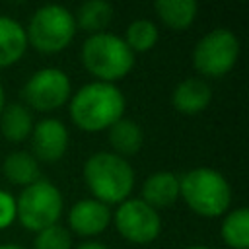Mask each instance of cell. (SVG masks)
I'll return each mask as SVG.
<instances>
[{"mask_svg":"<svg viewBox=\"0 0 249 249\" xmlns=\"http://www.w3.org/2000/svg\"><path fill=\"white\" fill-rule=\"evenodd\" d=\"M124 93L109 82L84 84L70 97V117L74 124L88 132L109 128L124 115Z\"/></svg>","mask_w":249,"mask_h":249,"instance_id":"1","label":"cell"},{"mask_svg":"<svg viewBox=\"0 0 249 249\" xmlns=\"http://www.w3.org/2000/svg\"><path fill=\"white\" fill-rule=\"evenodd\" d=\"M84 181L95 200L107 206L119 204L128 198L134 187V169L128 160L101 150L86 160Z\"/></svg>","mask_w":249,"mask_h":249,"instance_id":"2","label":"cell"},{"mask_svg":"<svg viewBox=\"0 0 249 249\" xmlns=\"http://www.w3.org/2000/svg\"><path fill=\"white\" fill-rule=\"evenodd\" d=\"M179 196L187 206L204 216H222L231 202V187L228 179L214 167H193L179 177Z\"/></svg>","mask_w":249,"mask_h":249,"instance_id":"3","label":"cell"},{"mask_svg":"<svg viewBox=\"0 0 249 249\" xmlns=\"http://www.w3.org/2000/svg\"><path fill=\"white\" fill-rule=\"evenodd\" d=\"M80 54L88 72L93 74L99 82L115 84L134 66V53L128 49L124 39L109 31L89 35L82 43Z\"/></svg>","mask_w":249,"mask_h":249,"instance_id":"4","label":"cell"},{"mask_svg":"<svg viewBox=\"0 0 249 249\" xmlns=\"http://www.w3.org/2000/svg\"><path fill=\"white\" fill-rule=\"evenodd\" d=\"M27 43L41 53H58L70 45L76 35L74 14L60 4H45L29 18Z\"/></svg>","mask_w":249,"mask_h":249,"instance_id":"5","label":"cell"},{"mask_svg":"<svg viewBox=\"0 0 249 249\" xmlns=\"http://www.w3.org/2000/svg\"><path fill=\"white\" fill-rule=\"evenodd\" d=\"M62 206L64 200L58 187L47 179H37L35 183L23 187V191L16 198V218L23 228L41 231L49 226L58 224Z\"/></svg>","mask_w":249,"mask_h":249,"instance_id":"6","label":"cell"},{"mask_svg":"<svg viewBox=\"0 0 249 249\" xmlns=\"http://www.w3.org/2000/svg\"><path fill=\"white\" fill-rule=\"evenodd\" d=\"M239 56V39L228 27H216L204 33L193 49L195 68L208 78L228 74Z\"/></svg>","mask_w":249,"mask_h":249,"instance_id":"7","label":"cell"},{"mask_svg":"<svg viewBox=\"0 0 249 249\" xmlns=\"http://www.w3.org/2000/svg\"><path fill=\"white\" fill-rule=\"evenodd\" d=\"M72 95V84L60 68H41L33 72L23 86V99L27 107L37 111H54L62 107Z\"/></svg>","mask_w":249,"mask_h":249,"instance_id":"8","label":"cell"},{"mask_svg":"<svg viewBox=\"0 0 249 249\" xmlns=\"http://www.w3.org/2000/svg\"><path fill=\"white\" fill-rule=\"evenodd\" d=\"M113 222L117 231L130 243H150L160 235L161 218L156 208L142 198H126L119 202Z\"/></svg>","mask_w":249,"mask_h":249,"instance_id":"9","label":"cell"},{"mask_svg":"<svg viewBox=\"0 0 249 249\" xmlns=\"http://www.w3.org/2000/svg\"><path fill=\"white\" fill-rule=\"evenodd\" d=\"M68 148V128L62 121L47 117L33 124L31 130V150L35 160L56 161L66 154Z\"/></svg>","mask_w":249,"mask_h":249,"instance_id":"10","label":"cell"},{"mask_svg":"<svg viewBox=\"0 0 249 249\" xmlns=\"http://www.w3.org/2000/svg\"><path fill=\"white\" fill-rule=\"evenodd\" d=\"M111 220H113L111 208L95 198H82L68 212V224L72 231L82 237L99 235L101 231L107 230Z\"/></svg>","mask_w":249,"mask_h":249,"instance_id":"11","label":"cell"},{"mask_svg":"<svg viewBox=\"0 0 249 249\" xmlns=\"http://www.w3.org/2000/svg\"><path fill=\"white\" fill-rule=\"evenodd\" d=\"M210 99H212V88L204 78H196V76L181 80L171 93L173 107L183 115H196L204 111Z\"/></svg>","mask_w":249,"mask_h":249,"instance_id":"12","label":"cell"},{"mask_svg":"<svg viewBox=\"0 0 249 249\" xmlns=\"http://www.w3.org/2000/svg\"><path fill=\"white\" fill-rule=\"evenodd\" d=\"M179 198V175L171 171H156L142 185V200L152 208L171 206Z\"/></svg>","mask_w":249,"mask_h":249,"instance_id":"13","label":"cell"},{"mask_svg":"<svg viewBox=\"0 0 249 249\" xmlns=\"http://www.w3.org/2000/svg\"><path fill=\"white\" fill-rule=\"evenodd\" d=\"M27 45L25 27L10 16H0V68L18 62Z\"/></svg>","mask_w":249,"mask_h":249,"instance_id":"14","label":"cell"},{"mask_svg":"<svg viewBox=\"0 0 249 249\" xmlns=\"http://www.w3.org/2000/svg\"><path fill=\"white\" fill-rule=\"evenodd\" d=\"M107 136H109V144L113 146V154L124 160L128 156H134L144 144V132L140 124L126 117H121L117 123H113L107 128Z\"/></svg>","mask_w":249,"mask_h":249,"instance_id":"15","label":"cell"},{"mask_svg":"<svg viewBox=\"0 0 249 249\" xmlns=\"http://www.w3.org/2000/svg\"><path fill=\"white\" fill-rule=\"evenodd\" d=\"M33 117L27 105L23 103H8L0 113V132L10 142H23L31 136Z\"/></svg>","mask_w":249,"mask_h":249,"instance_id":"16","label":"cell"},{"mask_svg":"<svg viewBox=\"0 0 249 249\" xmlns=\"http://www.w3.org/2000/svg\"><path fill=\"white\" fill-rule=\"evenodd\" d=\"M2 169H4V175L10 183L21 185V187L35 183L39 179V173H41L39 161L35 160V156L31 152H25V150L10 152L2 163Z\"/></svg>","mask_w":249,"mask_h":249,"instance_id":"17","label":"cell"},{"mask_svg":"<svg viewBox=\"0 0 249 249\" xmlns=\"http://www.w3.org/2000/svg\"><path fill=\"white\" fill-rule=\"evenodd\" d=\"M113 19V6L107 0H86L74 14L76 27H82L89 35L105 31Z\"/></svg>","mask_w":249,"mask_h":249,"instance_id":"18","label":"cell"},{"mask_svg":"<svg viewBox=\"0 0 249 249\" xmlns=\"http://www.w3.org/2000/svg\"><path fill=\"white\" fill-rule=\"evenodd\" d=\"M154 10L167 27L185 29L195 21L198 4L195 0H156Z\"/></svg>","mask_w":249,"mask_h":249,"instance_id":"19","label":"cell"},{"mask_svg":"<svg viewBox=\"0 0 249 249\" xmlns=\"http://www.w3.org/2000/svg\"><path fill=\"white\" fill-rule=\"evenodd\" d=\"M222 239L231 249H249V210L233 208L222 220Z\"/></svg>","mask_w":249,"mask_h":249,"instance_id":"20","label":"cell"},{"mask_svg":"<svg viewBox=\"0 0 249 249\" xmlns=\"http://www.w3.org/2000/svg\"><path fill=\"white\" fill-rule=\"evenodd\" d=\"M158 37H160L158 25L152 19L138 18L128 23L123 39L132 53H146L158 43Z\"/></svg>","mask_w":249,"mask_h":249,"instance_id":"21","label":"cell"},{"mask_svg":"<svg viewBox=\"0 0 249 249\" xmlns=\"http://www.w3.org/2000/svg\"><path fill=\"white\" fill-rule=\"evenodd\" d=\"M33 249H72V237L66 228L54 224L37 231Z\"/></svg>","mask_w":249,"mask_h":249,"instance_id":"22","label":"cell"},{"mask_svg":"<svg viewBox=\"0 0 249 249\" xmlns=\"http://www.w3.org/2000/svg\"><path fill=\"white\" fill-rule=\"evenodd\" d=\"M14 220H16V198L8 191L0 189V230L12 226Z\"/></svg>","mask_w":249,"mask_h":249,"instance_id":"23","label":"cell"},{"mask_svg":"<svg viewBox=\"0 0 249 249\" xmlns=\"http://www.w3.org/2000/svg\"><path fill=\"white\" fill-rule=\"evenodd\" d=\"M76 249H109V247L105 243H101V241H84Z\"/></svg>","mask_w":249,"mask_h":249,"instance_id":"24","label":"cell"},{"mask_svg":"<svg viewBox=\"0 0 249 249\" xmlns=\"http://www.w3.org/2000/svg\"><path fill=\"white\" fill-rule=\"evenodd\" d=\"M0 249H25V247L18 243H0Z\"/></svg>","mask_w":249,"mask_h":249,"instance_id":"25","label":"cell"},{"mask_svg":"<svg viewBox=\"0 0 249 249\" xmlns=\"http://www.w3.org/2000/svg\"><path fill=\"white\" fill-rule=\"evenodd\" d=\"M4 105H6V101H4V88H2V84H0V113H2Z\"/></svg>","mask_w":249,"mask_h":249,"instance_id":"26","label":"cell"},{"mask_svg":"<svg viewBox=\"0 0 249 249\" xmlns=\"http://www.w3.org/2000/svg\"><path fill=\"white\" fill-rule=\"evenodd\" d=\"M185 249H212V247H208V245H189Z\"/></svg>","mask_w":249,"mask_h":249,"instance_id":"27","label":"cell"}]
</instances>
